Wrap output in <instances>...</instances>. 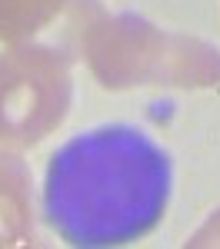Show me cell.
<instances>
[{"label":"cell","mask_w":220,"mask_h":249,"mask_svg":"<svg viewBox=\"0 0 220 249\" xmlns=\"http://www.w3.org/2000/svg\"><path fill=\"white\" fill-rule=\"evenodd\" d=\"M83 57L103 90L220 87V47L163 30L134 10H97L83 27Z\"/></svg>","instance_id":"2"},{"label":"cell","mask_w":220,"mask_h":249,"mask_svg":"<svg viewBox=\"0 0 220 249\" xmlns=\"http://www.w3.org/2000/svg\"><path fill=\"white\" fill-rule=\"evenodd\" d=\"M170 179V156L143 130L94 126L50 156L43 213L70 246H123L163 219Z\"/></svg>","instance_id":"1"},{"label":"cell","mask_w":220,"mask_h":249,"mask_svg":"<svg viewBox=\"0 0 220 249\" xmlns=\"http://www.w3.org/2000/svg\"><path fill=\"white\" fill-rule=\"evenodd\" d=\"M34 243V176L17 153L0 150V246Z\"/></svg>","instance_id":"4"},{"label":"cell","mask_w":220,"mask_h":249,"mask_svg":"<svg viewBox=\"0 0 220 249\" xmlns=\"http://www.w3.org/2000/svg\"><path fill=\"white\" fill-rule=\"evenodd\" d=\"M214 243H220V210H214V216L194 232V239L187 246H214Z\"/></svg>","instance_id":"6"},{"label":"cell","mask_w":220,"mask_h":249,"mask_svg":"<svg viewBox=\"0 0 220 249\" xmlns=\"http://www.w3.org/2000/svg\"><path fill=\"white\" fill-rule=\"evenodd\" d=\"M74 103L70 57L47 43H17L0 53V146H37Z\"/></svg>","instance_id":"3"},{"label":"cell","mask_w":220,"mask_h":249,"mask_svg":"<svg viewBox=\"0 0 220 249\" xmlns=\"http://www.w3.org/2000/svg\"><path fill=\"white\" fill-rule=\"evenodd\" d=\"M70 0H0V40L23 43L40 34Z\"/></svg>","instance_id":"5"}]
</instances>
